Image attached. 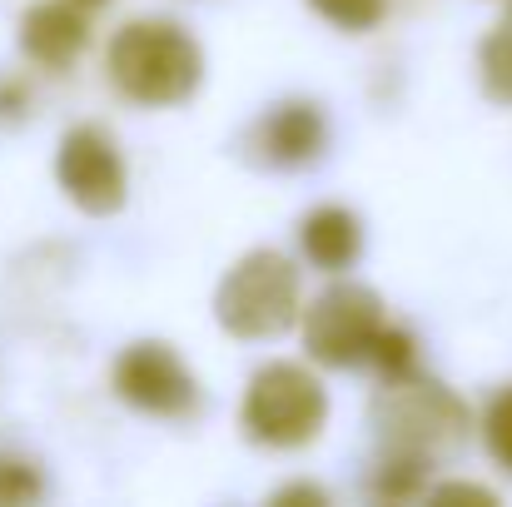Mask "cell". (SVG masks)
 Here are the masks:
<instances>
[{
  "label": "cell",
  "mask_w": 512,
  "mask_h": 507,
  "mask_svg": "<svg viewBox=\"0 0 512 507\" xmlns=\"http://www.w3.org/2000/svg\"><path fill=\"white\" fill-rule=\"evenodd\" d=\"M55 174L85 214H115L125 204V160L100 125H80L60 140Z\"/></svg>",
  "instance_id": "obj_7"
},
{
  "label": "cell",
  "mask_w": 512,
  "mask_h": 507,
  "mask_svg": "<svg viewBox=\"0 0 512 507\" xmlns=\"http://www.w3.org/2000/svg\"><path fill=\"white\" fill-rule=\"evenodd\" d=\"M468 403L453 398L443 383L423 378L418 368L383 378L373 398V428L383 443V458L433 468L438 458L458 453L468 443Z\"/></svg>",
  "instance_id": "obj_1"
},
{
  "label": "cell",
  "mask_w": 512,
  "mask_h": 507,
  "mask_svg": "<svg viewBox=\"0 0 512 507\" xmlns=\"http://www.w3.org/2000/svg\"><path fill=\"white\" fill-rule=\"evenodd\" d=\"M40 498V473L30 463H0V503H30Z\"/></svg>",
  "instance_id": "obj_15"
},
{
  "label": "cell",
  "mask_w": 512,
  "mask_h": 507,
  "mask_svg": "<svg viewBox=\"0 0 512 507\" xmlns=\"http://www.w3.org/2000/svg\"><path fill=\"white\" fill-rule=\"evenodd\" d=\"M85 40H90V30H85V10L75 0H45V5L25 10V20H20L25 55L50 65V70L70 65L85 50Z\"/></svg>",
  "instance_id": "obj_9"
},
{
  "label": "cell",
  "mask_w": 512,
  "mask_h": 507,
  "mask_svg": "<svg viewBox=\"0 0 512 507\" xmlns=\"http://www.w3.org/2000/svg\"><path fill=\"white\" fill-rule=\"evenodd\" d=\"M433 498H478V503H493V493H483V488H438Z\"/></svg>",
  "instance_id": "obj_16"
},
{
  "label": "cell",
  "mask_w": 512,
  "mask_h": 507,
  "mask_svg": "<svg viewBox=\"0 0 512 507\" xmlns=\"http://www.w3.org/2000/svg\"><path fill=\"white\" fill-rule=\"evenodd\" d=\"M478 70H483V85L498 105H512V0L503 10V20L488 30L483 50H478Z\"/></svg>",
  "instance_id": "obj_11"
},
{
  "label": "cell",
  "mask_w": 512,
  "mask_h": 507,
  "mask_svg": "<svg viewBox=\"0 0 512 507\" xmlns=\"http://www.w3.org/2000/svg\"><path fill=\"white\" fill-rule=\"evenodd\" d=\"M324 140H329V125L319 115V105L309 100H289V105H274L254 130H249V145L259 150V160L274 169H299L309 160L324 155Z\"/></svg>",
  "instance_id": "obj_8"
},
{
  "label": "cell",
  "mask_w": 512,
  "mask_h": 507,
  "mask_svg": "<svg viewBox=\"0 0 512 507\" xmlns=\"http://www.w3.org/2000/svg\"><path fill=\"white\" fill-rule=\"evenodd\" d=\"M299 244H304V254H309L314 269L343 274V269L358 264V254H363V224H358L353 209L324 204V209H314V214L299 224Z\"/></svg>",
  "instance_id": "obj_10"
},
{
  "label": "cell",
  "mask_w": 512,
  "mask_h": 507,
  "mask_svg": "<svg viewBox=\"0 0 512 507\" xmlns=\"http://www.w3.org/2000/svg\"><path fill=\"white\" fill-rule=\"evenodd\" d=\"M314 10L324 20H334L343 30H373L388 10V0H314Z\"/></svg>",
  "instance_id": "obj_13"
},
{
  "label": "cell",
  "mask_w": 512,
  "mask_h": 507,
  "mask_svg": "<svg viewBox=\"0 0 512 507\" xmlns=\"http://www.w3.org/2000/svg\"><path fill=\"white\" fill-rule=\"evenodd\" d=\"M483 433H488L493 458H498L503 468H512V388L493 398V408H488V418H483Z\"/></svg>",
  "instance_id": "obj_14"
},
{
  "label": "cell",
  "mask_w": 512,
  "mask_h": 507,
  "mask_svg": "<svg viewBox=\"0 0 512 507\" xmlns=\"http://www.w3.org/2000/svg\"><path fill=\"white\" fill-rule=\"evenodd\" d=\"M383 304L363 284H334L309 304L304 319V348L324 368H358L373 358V343L383 334Z\"/></svg>",
  "instance_id": "obj_5"
},
{
  "label": "cell",
  "mask_w": 512,
  "mask_h": 507,
  "mask_svg": "<svg viewBox=\"0 0 512 507\" xmlns=\"http://www.w3.org/2000/svg\"><path fill=\"white\" fill-rule=\"evenodd\" d=\"M244 433L264 448H304L324 433L329 393L299 363H269L249 378L244 393Z\"/></svg>",
  "instance_id": "obj_4"
},
{
  "label": "cell",
  "mask_w": 512,
  "mask_h": 507,
  "mask_svg": "<svg viewBox=\"0 0 512 507\" xmlns=\"http://www.w3.org/2000/svg\"><path fill=\"white\" fill-rule=\"evenodd\" d=\"M110 80L135 105H184L204 80V55L174 20H130L110 40Z\"/></svg>",
  "instance_id": "obj_2"
},
{
  "label": "cell",
  "mask_w": 512,
  "mask_h": 507,
  "mask_svg": "<svg viewBox=\"0 0 512 507\" xmlns=\"http://www.w3.org/2000/svg\"><path fill=\"white\" fill-rule=\"evenodd\" d=\"M115 393L155 418H184L199 403V383L170 343H130L115 358Z\"/></svg>",
  "instance_id": "obj_6"
},
{
  "label": "cell",
  "mask_w": 512,
  "mask_h": 507,
  "mask_svg": "<svg viewBox=\"0 0 512 507\" xmlns=\"http://www.w3.org/2000/svg\"><path fill=\"white\" fill-rule=\"evenodd\" d=\"M75 5H80V10H95V5H105V0H75Z\"/></svg>",
  "instance_id": "obj_17"
},
{
  "label": "cell",
  "mask_w": 512,
  "mask_h": 507,
  "mask_svg": "<svg viewBox=\"0 0 512 507\" xmlns=\"http://www.w3.org/2000/svg\"><path fill=\"white\" fill-rule=\"evenodd\" d=\"M368 363H378V368H383V378L418 368V348H413V334H408V329H393V324H383V334H378V343H373V358H368Z\"/></svg>",
  "instance_id": "obj_12"
},
{
  "label": "cell",
  "mask_w": 512,
  "mask_h": 507,
  "mask_svg": "<svg viewBox=\"0 0 512 507\" xmlns=\"http://www.w3.org/2000/svg\"><path fill=\"white\" fill-rule=\"evenodd\" d=\"M214 319L224 334L244 338V343L279 338L299 319V269L274 249L244 254L214 294Z\"/></svg>",
  "instance_id": "obj_3"
}]
</instances>
